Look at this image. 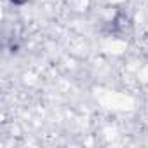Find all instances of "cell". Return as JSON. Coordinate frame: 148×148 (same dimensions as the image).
Returning a JSON list of instances; mask_svg holds the SVG:
<instances>
[{
    "instance_id": "cell-2",
    "label": "cell",
    "mask_w": 148,
    "mask_h": 148,
    "mask_svg": "<svg viewBox=\"0 0 148 148\" xmlns=\"http://www.w3.org/2000/svg\"><path fill=\"white\" fill-rule=\"evenodd\" d=\"M11 2L14 4V5H23V4H26L28 0H11Z\"/></svg>"
},
{
    "instance_id": "cell-1",
    "label": "cell",
    "mask_w": 148,
    "mask_h": 148,
    "mask_svg": "<svg viewBox=\"0 0 148 148\" xmlns=\"http://www.w3.org/2000/svg\"><path fill=\"white\" fill-rule=\"evenodd\" d=\"M127 26H129V19H127V16L122 14V12H119V14L115 16V19L112 21V25H110V32L115 33V35H122V33L127 30Z\"/></svg>"
}]
</instances>
